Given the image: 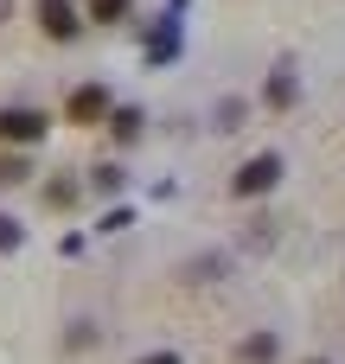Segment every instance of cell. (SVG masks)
I'll return each instance as SVG.
<instances>
[{
    "instance_id": "7a4b0ae2",
    "label": "cell",
    "mask_w": 345,
    "mask_h": 364,
    "mask_svg": "<svg viewBox=\"0 0 345 364\" xmlns=\"http://www.w3.org/2000/svg\"><path fill=\"white\" fill-rule=\"evenodd\" d=\"M275 186H282V154H250V160L237 166V179H230L237 198H262V192H275Z\"/></svg>"
},
{
    "instance_id": "52a82bcc",
    "label": "cell",
    "mask_w": 345,
    "mask_h": 364,
    "mask_svg": "<svg viewBox=\"0 0 345 364\" xmlns=\"http://www.w3.org/2000/svg\"><path fill=\"white\" fill-rule=\"evenodd\" d=\"M141 128H147V115H141L134 102H115V115H109V141H115V147H134Z\"/></svg>"
},
{
    "instance_id": "2e32d148",
    "label": "cell",
    "mask_w": 345,
    "mask_h": 364,
    "mask_svg": "<svg viewBox=\"0 0 345 364\" xmlns=\"http://www.w3.org/2000/svg\"><path fill=\"white\" fill-rule=\"evenodd\" d=\"M307 364H327V358H307Z\"/></svg>"
},
{
    "instance_id": "4fadbf2b",
    "label": "cell",
    "mask_w": 345,
    "mask_h": 364,
    "mask_svg": "<svg viewBox=\"0 0 345 364\" xmlns=\"http://www.w3.org/2000/svg\"><path fill=\"white\" fill-rule=\"evenodd\" d=\"M128 224H134V211H128V205H115V211H102V218H96V230H102V237H122Z\"/></svg>"
},
{
    "instance_id": "7c38bea8",
    "label": "cell",
    "mask_w": 345,
    "mask_h": 364,
    "mask_svg": "<svg viewBox=\"0 0 345 364\" xmlns=\"http://www.w3.org/2000/svg\"><path fill=\"white\" fill-rule=\"evenodd\" d=\"M26 173H32L26 154H0V186H26Z\"/></svg>"
},
{
    "instance_id": "5b68a950",
    "label": "cell",
    "mask_w": 345,
    "mask_h": 364,
    "mask_svg": "<svg viewBox=\"0 0 345 364\" xmlns=\"http://www.w3.org/2000/svg\"><path fill=\"white\" fill-rule=\"evenodd\" d=\"M262 102H269L275 115H288V109L301 102V77H294V64H288V58L269 70V83H262Z\"/></svg>"
},
{
    "instance_id": "6da1fadb",
    "label": "cell",
    "mask_w": 345,
    "mask_h": 364,
    "mask_svg": "<svg viewBox=\"0 0 345 364\" xmlns=\"http://www.w3.org/2000/svg\"><path fill=\"white\" fill-rule=\"evenodd\" d=\"M64 115L77 122V128H109V115H115V96H109V83H77L70 90V102H64Z\"/></svg>"
},
{
    "instance_id": "ba28073f",
    "label": "cell",
    "mask_w": 345,
    "mask_h": 364,
    "mask_svg": "<svg viewBox=\"0 0 345 364\" xmlns=\"http://www.w3.org/2000/svg\"><path fill=\"white\" fill-rule=\"evenodd\" d=\"M45 205H51V211H70V205H77V179H70V173L45 179Z\"/></svg>"
},
{
    "instance_id": "8992f818",
    "label": "cell",
    "mask_w": 345,
    "mask_h": 364,
    "mask_svg": "<svg viewBox=\"0 0 345 364\" xmlns=\"http://www.w3.org/2000/svg\"><path fill=\"white\" fill-rule=\"evenodd\" d=\"M147 64H166V58H179V19L166 13V19H154V32H147Z\"/></svg>"
},
{
    "instance_id": "9a60e30c",
    "label": "cell",
    "mask_w": 345,
    "mask_h": 364,
    "mask_svg": "<svg viewBox=\"0 0 345 364\" xmlns=\"http://www.w3.org/2000/svg\"><path fill=\"white\" fill-rule=\"evenodd\" d=\"M134 364H179V352H154V358H134Z\"/></svg>"
},
{
    "instance_id": "277c9868",
    "label": "cell",
    "mask_w": 345,
    "mask_h": 364,
    "mask_svg": "<svg viewBox=\"0 0 345 364\" xmlns=\"http://www.w3.org/2000/svg\"><path fill=\"white\" fill-rule=\"evenodd\" d=\"M32 13H38L45 38H58V45H70V38L83 32V19H77V6H70V0H32Z\"/></svg>"
},
{
    "instance_id": "3957f363",
    "label": "cell",
    "mask_w": 345,
    "mask_h": 364,
    "mask_svg": "<svg viewBox=\"0 0 345 364\" xmlns=\"http://www.w3.org/2000/svg\"><path fill=\"white\" fill-rule=\"evenodd\" d=\"M45 128H51L45 109H0V141L6 147H32V141H45Z\"/></svg>"
},
{
    "instance_id": "5bb4252c",
    "label": "cell",
    "mask_w": 345,
    "mask_h": 364,
    "mask_svg": "<svg viewBox=\"0 0 345 364\" xmlns=\"http://www.w3.org/2000/svg\"><path fill=\"white\" fill-rule=\"evenodd\" d=\"M19 243H26V230H19V224H13V218H6V211H0V256H13V250H19Z\"/></svg>"
},
{
    "instance_id": "9c48e42d",
    "label": "cell",
    "mask_w": 345,
    "mask_h": 364,
    "mask_svg": "<svg viewBox=\"0 0 345 364\" xmlns=\"http://www.w3.org/2000/svg\"><path fill=\"white\" fill-rule=\"evenodd\" d=\"M128 6H134V0H83V19H96V26H115V19H128Z\"/></svg>"
},
{
    "instance_id": "8fae6325",
    "label": "cell",
    "mask_w": 345,
    "mask_h": 364,
    "mask_svg": "<svg viewBox=\"0 0 345 364\" xmlns=\"http://www.w3.org/2000/svg\"><path fill=\"white\" fill-rule=\"evenodd\" d=\"M90 186H96V192H102V198H109V192H122V186H128V173H122V166H115V160H102V166H96V173H90Z\"/></svg>"
},
{
    "instance_id": "30bf717a",
    "label": "cell",
    "mask_w": 345,
    "mask_h": 364,
    "mask_svg": "<svg viewBox=\"0 0 345 364\" xmlns=\"http://www.w3.org/2000/svg\"><path fill=\"white\" fill-rule=\"evenodd\" d=\"M237 358H243V364H269V358H275V333H256V339H243V346H237Z\"/></svg>"
}]
</instances>
